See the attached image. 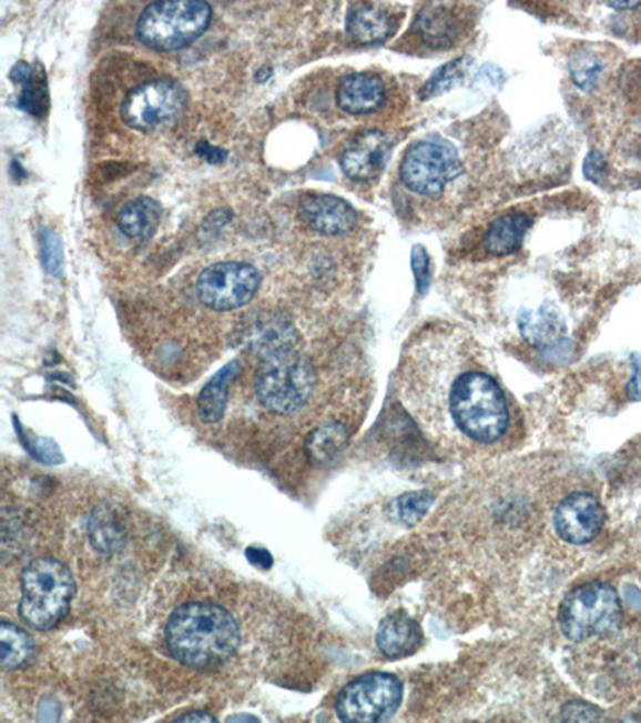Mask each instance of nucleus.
<instances>
[{
    "mask_svg": "<svg viewBox=\"0 0 641 723\" xmlns=\"http://www.w3.org/2000/svg\"><path fill=\"white\" fill-rule=\"evenodd\" d=\"M255 386L258 401L269 412L291 415L305 408L315 391L316 372L295 348L263 355Z\"/></svg>",
    "mask_w": 641,
    "mask_h": 723,
    "instance_id": "4",
    "label": "nucleus"
},
{
    "mask_svg": "<svg viewBox=\"0 0 641 723\" xmlns=\"http://www.w3.org/2000/svg\"><path fill=\"white\" fill-rule=\"evenodd\" d=\"M165 642L179 663L204 671L228 663L240 646L241 635L225 607L189 603L176 607L169 617Z\"/></svg>",
    "mask_w": 641,
    "mask_h": 723,
    "instance_id": "1",
    "label": "nucleus"
},
{
    "mask_svg": "<svg viewBox=\"0 0 641 723\" xmlns=\"http://www.w3.org/2000/svg\"><path fill=\"white\" fill-rule=\"evenodd\" d=\"M464 172L462 161L451 143L445 140H420L403 157L399 175L406 189L417 195L438 198L448 183Z\"/></svg>",
    "mask_w": 641,
    "mask_h": 723,
    "instance_id": "7",
    "label": "nucleus"
},
{
    "mask_svg": "<svg viewBox=\"0 0 641 723\" xmlns=\"http://www.w3.org/2000/svg\"><path fill=\"white\" fill-rule=\"evenodd\" d=\"M627 395L630 401H641V352L632 354V378L627 384Z\"/></svg>",
    "mask_w": 641,
    "mask_h": 723,
    "instance_id": "33",
    "label": "nucleus"
},
{
    "mask_svg": "<svg viewBox=\"0 0 641 723\" xmlns=\"http://www.w3.org/2000/svg\"><path fill=\"white\" fill-rule=\"evenodd\" d=\"M88 529L89 541L96 552L113 555L125 545L124 520L111 503H102L93 510Z\"/></svg>",
    "mask_w": 641,
    "mask_h": 723,
    "instance_id": "20",
    "label": "nucleus"
},
{
    "mask_svg": "<svg viewBox=\"0 0 641 723\" xmlns=\"http://www.w3.org/2000/svg\"><path fill=\"white\" fill-rule=\"evenodd\" d=\"M410 268H413L414 280H416L417 293L425 297L431 283L430 259L423 244H416L410 251Z\"/></svg>",
    "mask_w": 641,
    "mask_h": 723,
    "instance_id": "31",
    "label": "nucleus"
},
{
    "mask_svg": "<svg viewBox=\"0 0 641 723\" xmlns=\"http://www.w3.org/2000/svg\"><path fill=\"white\" fill-rule=\"evenodd\" d=\"M261 280L257 269L246 262H217L208 265L197 277V297L214 311H234L252 301L261 287Z\"/></svg>",
    "mask_w": 641,
    "mask_h": 723,
    "instance_id": "10",
    "label": "nucleus"
},
{
    "mask_svg": "<svg viewBox=\"0 0 641 723\" xmlns=\"http://www.w3.org/2000/svg\"><path fill=\"white\" fill-rule=\"evenodd\" d=\"M399 16L384 3H353L348 10L347 31L359 44H380L398 31Z\"/></svg>",
    "mask_w": 641,
    "mask_h": 723,
    "instance_id": "15",
    "label": "nucleus"
},
{
    "mask_svg": "<svg viewBox=\"0 0 641 723\" xmlns=\"http://www.w3.org/2000/svg\"><path fill=\"white\" fill-rule=\"evenodd\" d=\"M12 81L23 84V92L18 100L20 107L32 117H41L49 103L45 79L39 78L31 64L20 61L13 67Z\"/></svg>",
    "mask_w": 641,
    "mask_h": 723,
    "instance_id": "25",
    "label": "nucleus"
},
{
    "mask_svg": "<svg viewBox=\"0 0 641 723\" xmlns=\"http://www.w3.org/2000/svg\"><path fill=\"white\" fill-rule=\"evenodd\" d=\"M211 20V6L203 0L151 3L136 21V36L150 49L171 52L193 44Z\"/></svg>",
    "mask_w": 641,
    "mask_h": 723,
    "instance_id": "5",
    "label": "nucleus"
},
{
    "mask_svg": "<svg viewBox=\"0 0 641 723\" xmlns=\"http://www.w3.org/2000/svg\"><path fill=\"white\" fill-rule=\"evenodd\" d=\"M73 574L59 560L38 558L21 574L20 616L35 631L57 627L73 600Z\"/></svg>",
    "mask_w": 641,
    "mask_h": 723,
    "instance_id": "3",
    "label": "nucleus"
},
{
    "mask_svg": "<svg viewBox=\"0 0 641 723\" xmlns=\"http://www.w3.org/2000/svg\"><path fill=\"white\" fill-rule=\"evenodd\" d=\"M464 10L452 3H427L414 21V30L431 49H448L466 32Z\"/></svg>",
    "mask_w": 641,
    "mask_h": 723,
    "instance_id": "14",
    "label": "nucleus"
},
{
    "mask_svg": "<svg viewBox=\"0 0 641 723\" xmlns=\"http://www.w3.org/2000/svg\"><path fill=\"white\" fill-rule=\"evenodd\" d=\"M423 631L408 614H390L380 622L376 642L380 653L391 660L410 656L423 645Z\"/></svg>",
    "mask_w": 641,
    "mask_h": 723,
    "instance_id": "18",
    "label": "nucleus"
},
{
    "mask_svg": "<svg viewBox=\"0 0 641 723\" xmlns=\"http://www.w3.org/2000/svg\"><path fill=\"white\" fill-rule=\"evenodd\" d=\"M175 722H217V719H215L214 715L208 714V712L196 711L179 715V717L175 719Z\"/></svg>",
    "mask_w": 641,
    "mask_h": 723,
    "instance_id": "35",
    "label": "nucleus"
},
{
    "mask_svg": "<svg viewBox=\"0 0 641 723\" xmlns=\"http://www.w3.org/2000/svg\"><path fill=\"white\" fill-rule=\"evenodd\" d=\"M34 654V643L23 629L9 621L0 624V667L10 672L30 663Z\"/></svg>",
    "mask_w": 641,
    "mask_h": 723,
    "instance_id": "24",
    "label": "nucleus"
},
{
    "mask_svg": "<svg viewBox=\"0 0 641 723\" xmlns=\"http://www.w3.org/2000/svg\"><path fill=\"white\" fill-rule=\"evenodd\" d=\"M449 409L456 426L480 444L499 441L509 428L506 395L495 378L486 373L468 372L457 378Z\"/></svg>",
    "mask_w": 641,
    "mask_h": 723,
    "instance_id": "2",
    "label": "nucleus"
},
{
    "mask_svg": "<svg viewBox=\"0 0 641 723\" xmlns=\"http://www.w3.org/2000/svg\"><path fill=\"white\" fill-rule=\"evenodd\" d=\"M604 174H607V161H604L603 154L592 151L583 161V175L589 181L598 183L603 181Z\"/></svg>",
    "mask_w": 641,
    "mask_h": 723,
    "instance_id": "32",
    "label": "nucleus"
},
{
    "mask_svg": "<svg viewBox=\"0 0 641 723\" xmlns=\"http://www.w3.org/2000/svg\"><path fill=\"white\" fill-rule=\"evenodd\" d=\"M387 134L376 129L362 132L348 143L340 157L342 171L355 182H370L379 178L387 160Z\"/></svg>",
    "mask_w": 641,
    "mask_h": 723,
    "instance_id": "13",
    "label": "nucleus"
},
{
    "mask_svg": "<svg viewBox=\"0 0 641 723\" xmlns=\"http://www.w3.org/2000/svg\"><path fill=\"white\" fill-rule=\"evenodd\" d=\"M464 70H466V60L457 59L449 61L445 67L435 71L431 78L425 82L423 91H420V97L423 99H431V97H437L439 93L449 91L462 78Z\"/></svg>",
    "mask_w": 641,
    "mask_h": 723,
    "instance_id": "29",
    "label": "nucleus"
},
{
    "mask_svg": "<svg viewBox=\"0 0 641 723\" xmlns=\"http://www.w3.org/2000/svg\"><path fill=\"white\" fill-rule=\"evenodd\" d=\"M621 622V599L604 582H589L572 590L558 607V625L574 642L608 635L618 631Z\"/></svg>",
    "mask_w": 641,
    "mask_h": 723,
    "instance_id": "6",
    "label": "nucleus"
},
{
    "mask_svg": "<svg viewBox=\"0 0 641 723\" xmlns=\"http://www.w3.org/2000/svg\"><path fill=\"white\" fill-rule=\"evenodd\" d=\"M16 423L21 444L38 462L45 463V465H59V463L63 462V455H61L59 444L55 441L47 438H31L30 433L24 431L21 424L18 423V419H16Z\"/></svg>",
    "mask_w": 641,
    "mask_h": 723,
    "instance_id": "30",
    "label": "nucleus"
},
{
    "mask_svg": "<svg viewBox=\"0 0 641 723\" xmlns=\"http://www.w3.org/2000/svg\"><path fill=\"white\" fill-rule=\"evenodd\" d=\"M298 215L309 229L323 235H344L355 229L358 214L344 198L309 193L298 204Z\"/></svg>",
    "mask_w": 641,
    "mask_h": 723,
    "instance_id": "12",
    "label": "nucleus"
},
{
    "mask_svg": "<svg viewBox=\"0 0 641 723\" xmlns=\"http://www.w3.org/2000/svg\"><path fill=\"white\" fill-rule=\"evenodd\" d=\"M348 442V431L344 424L327 422L315 428L306 438L305 451L309 462L315 465H327L337 459Z\"/></svg>",
    "mask_w": 641,
    "mask_h": 723,
    "instance_id": "23",
    "label": "nucleus"
},
{
    "mask_svg": "<svg viewBox=\"0 0 641 723\" xmlns=\"http://www.w3.org/2000/svg\"><path fill=\"white\" fill-rule=\"evenodd\" d=\"M604 510L597 498L587 492L568 495L554 510V531L561 541L586 545L598 538L604 526Z\"/></svg>",
    "mask_w": 641,
    "mask_h": 723,
    "instance_id": "11",
    "label": "nucleus"
},
{
    "mask_svg": "<svg viewBox=\"0 0 641 723\" xmlns=\"http://www.w3.org/2000/svg\"><path fill=\"white\" fill-rule=\"evenodd\" d=\"M569 76L572 82L583 91H590L596 88L598 79L603 73V63L593 53L578 52L572 53L568 63Z\"/></svg>",
    "mask_w": 641,
    "mask_h": 723,
    "instance_id": "27",
    "label": "nucleus"
},
{
    "mask_svg": "<svg viewBox=\"0 0 641 723\" xmlns=\"http://www.w3.org/2000/svg\"><path fill=\"white\" fill-rule=\"evenodd\" d=\"M403 683L387 672H369L352 680L336 701L337 717L344 722H381L401 706Z\"/></svg>",
    "mask_w": 641,
    "mask_h": 723,
    "instance_id": "9",
    "label": "nucleus"
},
{
    "mask_svg": "<svg viewBox=\"0 0 641 723\" xmlns=\"http://www.w3.org/2000/svg\"><path fill=\"white\" fill-rule=\"evenodd\" d=\"M189 96L174 79H151L136 86L122 100L121 118L139 132H154L182 117Z\"/></svg>",
    "mask_w": 641,
    "mask_h": 723,
    "instance_id": "8",
    "label": "nucleus"
},
{
    "mask_svg": "<svg viewBox=\"0 0 641 723\" xmlns=\"http://www.w3.org/2000/svg\"><path fill=\"white\" fill-rule=\"evenodd\" d=\"M336 100L345 113L369 114L384 107L387 88L377 74L353 73L338 82Z\"/></svg>",
    "mask_w": 641,
    "mask_h": 723,
    "instance_id": "16",
    "label": "nucleus"
},
{
    "mask_svg": "<svg viewBox=\"0 0 641 723\" xmlns=\"http://www.w3.org/2000/svg\"><path fill=\"white\" fill-rule=\"evenodd\" d=\"M435 495L428 491H416L403 494L401 498L391 502L388 513L391 520L406 528L416 526L419 521L424 520L425 514L430 512L434 505Z\"/></svg>",
    "mask_w": 641,
    "mask_h": 723,
    "instance_id": "26",
    "label": "nucleus"
},
{
    "mask_svg": "<svg viewBox=\"0 0 641 723\" xmlns=\"http://www.w3.org/2000/svg\"><path fill=\"white\" fill-rule=\"evenodd\" d=\"M161 221V207L150 197H139L129 201L118 215V225L125 237L145 241L156 232Z\"/></svg>",
    "mask_w": 641,
    "mask_h": 723,
    "instance_id": "22",
    "label": "nucleus"
},
{
    "mask_svg": "<svg viewBox=\"0 0 641 723\" xmlns=\"http://www.w3.org/2000/svg\"><path fill=\"white\" fill-rule=\"evenodd\" d=\"M228 722H261V719L254 717V715L248 714H237L228 717Z\"/></svg>",
    "mask_w": 641,
    "mask_h": 723,
    "instance_id": "38",
    "label": "nucleus"
},
{
    "mask_svg": "<svg viewBox=\"0 0 641 723\" xmlns=\"http://www.w3.org/2000/svg\"><path fill=\"white\" fill-rule=\"evenodd\" d=\"M246 556L254 566L261 568V570H269L273 566L272 553L261 546H248Z\"/></svg>",
    "mask_w": 641,
    "mask_h": 723,
    "instance_id": "34",
    "label": "nucleus"
},
{
    "mask_svg": "<svg viewBox=\"0 0 641 723\" xmlns=\"http://www.w3.org/2000/svg\"><path fill=\"white\" fill-rule=\"evenodd\" d=\"M608 6L615 10H632L640 7V2H610Z\"/></svg>",
    "mask_w": 641,
    "mask_h": 723,
    "instance_id": "37",
    "label": "nucleus"
},
{
    "mask_svg": "<svg viewBox=\"0 0 641 723\" xmlns=\"http://www.w3.org/2000/svg\"><path fill=\"white\" fill-rule=\"evenodd\" d=\"M531 224V218L525 212H513L496 219L485 235L486 251L492 257H509L520 250Z\"/></svg>",
    "mask_w": 641,
    "mask_h": 723,
    "instance_id": "21",
    "label": "nucleus"
},
{
    "mask_svg": "<svg viewBox=\"0 0 641 723\" xmlns=\"http://www.w3.org/2000/svg\"><path fill=\"white\" fill-rule=\"evenodd\" d=\"M39 251H41L45 271L60 279L64 271L63 244H61L60 237L47 227L39 230Z\"/></svg>",
    "mask_w": 641,
    "mask_h": 723,
    "instance_id": "28",
    "label": "nucleus"
},
{
    "mask_svg": "<svg viewBox=\"0 0 641 723\" xmlns=\"http://www.w3.org/2000/svg\"><path fill=\"white\" fill-rule=\"evenodd\" d=\"M203 147L205 149L203 153L205 160L211 161V163H218V161L225 160V158L218 157L220 153L225 154V151H220L215 147L208 145V143H203Z\"/></svg>",
    "mask_w": 641,
    "mask_h": 723,
    "instance_id": "36",
    "label": "nucleus"
},
{
    "mask_svg": "<svg viewBox=\"0 0 641 723\" xmlns=\"http://www.w3.org/2000/svg\"><path fill=\"white\" fill-rule=\"evenodd\" d=\"M518 329L526 341L538 349L554 348L567 337V320L560 309L547 301L536 311H523L518 317Z\"/></svg>",
    "mask_w": 641,
    "mask_h": 723,
    "instance_id": "17",
    "label": "nucleus"
},
{
    "mask_svg": "<svg viewBox=\"0 0 641 723\" xmlns=\"http://www.w3.org/2000/svg\"><path fill=\"white\" fill-rule=\"evenodd\" d=\"M241 370H243L241 363L233 361L207 381L197 398V413H200L201 422L214 424L223 419L226 405H228L230 388L240 376Z\"/></svg>",
    "mask_w": 641,
    "mask_h": 723,
    "instance_id": "19",
    "label": "nucleus"
}]
</instances>
